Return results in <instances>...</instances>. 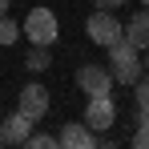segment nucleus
Here are the masks:
<instances>
[{
	"mask_svg": "<svg viewBox=\"0 0 149 149\" xmlns=\"http://www.w3.org/2000/svg\"><path fill=\"white\" fill-rule=\"evenodd\" d=\"M133 145L149 149V113H141V125H137V133H133Z\"/></svg>",
	"mask_w": 149,
	"mask_h": 149,
	"instance_id": "nucleus-14",
	"label": "nucleus"
},
{
	"mask_svg": "<svg viewBox=\"0 0 149 149\" xmlns=\"http://www.w3.org/2000/svg\"><path fill=\"white\" fill-rule=\"evenodd\" d=\"M32 125H36V121L16 109L12 117H4V125H0V145H24L28 133H32Z\"/></svg>",
	"mask_w": 149,
	"mask_h": 149,
	"instance_id": "nucleus-7",
	"label": "nucleus"
},
{
	"mask_svg": "<svg viewBox=\"0 0 149 149\" xmlns=\"http://www.w3.org/2000/svg\"><path fill=\"white\" fill-rule=\"evenodd\" d=\"M24 65L32 69V73H45V69L52 65V56H49V49H45V45H32V52L24 56Z\"/></svg>",
	"mask_w": 149,
	"mask_h": 149,
	"instance_id": "nucleus-10",
	"label": "nucleus"
},
{
	"mask_svg": "<svg viewBox=\"0 0 149 149\" xmlns=\"http://www.w3.org/2000/svg\"><path fill=\"white\" fill-rule=\"evenodd\" d=\"M49 105H52V97H49V89H45V85H24V89H20V97H16V109H20L24 117H32V121H45Z\"/></svg>",
	"mask_w": 149,
	"mask_h": 149,
	"instance_id": "nucleus-6",
	"label": "nucleus"
},
{
	"mask_svg": "<svg viewBox=\"0 0 149 149\" xmlns=\"http://www.w3.org/2000/svg\"><path fill=\"white\" fill-rule=\"evenodd\" d=\"M109 73H113L117 85H129V89L141 81V56H137V49H133L125 36L117 45H109Z\"/></svg>",
	"mask_w": 149,
	"mask_h": 149,
	"instance_id": "nucleus-1",
	"label": "nucleus"
},
{
	"mask_svg": "<svg viewBox=\"0 0 149 149\" xmlns=\"http://www.w3.org/2000/svg\"><path fill=\"white\" fill-rule=\"evenodd\" d=\"M28 149H56V137H49V133H28Z\"/></svg>",
	"mask_w": 149,
	"mask_h": 149,
	"instance_id": "nucleus-13",
	"label": "nucleus"
},
{
	"mask_svg": "<svg viewBox=\"0 0 149 149\" xmlns=\"http://www.w3.org/2000/svg\"><path fill=\"white\" fill-rule=\"evenodd\" d=\"M113 85H117V81H113V73H109L105 65H81V69H77V89H81L85 97H105Z\"/></svg>",
	"mask_w": 149,
	"mask_h": 149,
	"instance_id": "nucleus-4",
	"label": "nucleus"
},
{
	"mask_svg": "<svg viewBox=\"0 0 149 149\" xmlns=\"http://www.w3.org/2000/svg\"><path fill=\"white\" fill-rule=\"evenodd\" d=\"M56 145H65V149H93L97 145V133H93L85 121H69L61 133H56Z\"/></svg>",
	"mask_w": 149,
	"mask_h": 149,
	"instance_id": "nucleus-8",
	"label": "nucleus"
},
{
	"mask_svg": "<svg viewBox=\"0 0 149 149\" xmlns=\"http://www.w3.org/2000/svg\"><path fill=\"white\" fill-rule=\"evenodd\" d=\"M121 4H129V0H93V8H109V12L121 8Z\"/></svg>",
	"mask_w": 149,
	"mask_h": 149,
	"instance_id": "nucleus-15",
	"label": "nucleus"
},
{
	"mask_svg": "<svg viewBox=\"0 0 149 149\" xmlns=\"http://www.w3.org/2000/svg\"><path fill=\"white\" fill-rule=\"evenodd\" d=\"M133 101H137V113H149V77L133 85Z\"/></svg>",
	"mask_w": 149,
	"mask_h": 149,
	"instance_id": "nucleus-12",
	"label": "nucleus"
},
{
	"mask_svg": "<svg viewBox=\"0 0 149 149\" xmlns=\"http://www.w3.org/2000/svg\"><path fill=\"white\" fill-rule=\"evenodd\" d=\"M145 52H149V49H145ZM145 69H149V56H145Z\"/></svg>",
	"mask_w": 149,
	"mask_h": 149,
	"instance_id": "nucleus-17",
	"label": "nucleus"
},
{
	"mask_svg": "<svg viewBox=\"0 0 149 149\" xmlns=\"http://www.w3.org/2000/svg\"><path fill=\"white\" fill-rule=\"evenodd\" d=\"M16 36H20V20H12V16L4 12V16H0V45L8 49V45H12Z\"/></svg>",
	"mask_w": 149,
	"mask_h": 149,
	"instance_id": "nucleus-11",
	"label": "nucleus"
},
{
	"mask_svg": "<svg viewBox=\"0 0 149 149\" xmlns=\"http://www.w3.org/2000/svg\"><path fill=\"white\" fill-rule=\"evenodd\" d=\"M4 12H8V0H0V16H4Z\"/></svg>",
	"mask_w": 149,
	"mask_h": 149,
	"instance_id": "nucleus-16",
	"label": "nucleus"
},
{
	"mask_svg": "<svg viewBox=\"0 0 149 149\" xmlns=\"http://www.w3.org/2000/svg\"><path fill=\"white\" fill-rule=\"evenodd\" d=\"M20 32H24L32 45H56V36H61V24H56V12L45 8V4H36V8H28V16L20 20Z\"/></svg>",
	"mask_w": 149,
	"mask_h": 149,
	"instance_id": "nucleus-2",
	"label": "nucleus"
},
{
	"mask_svg": "<svg viewBox=\"0 0 149 149\" xmlns=\"http://www.w3.org/2000/svg\"><path fill=\"white\" fill-rule=\"evenodd\" d=\"M85 32H89V40L101 45V49H109V45H117L125 36V24L109 12V8H93V16L85 20Z\"/></svg>",
	"mask_w": 149,
	"mask_h": 149,
	"instance_id": "nucleus-3",
	"label": "nucleus"
},
{
	"mask_svg": "<svg viewBox=\"0 0 149 149\" xmlns=\"http://www.w3.org/2000/svg\"><path fill=\"white\" fill-rule=\"evenodd\" d=\"M125 40H129L137 52L149 49V8H141L133 20H125Z\"/></svg>",
	"mask_w": 149,
	"mask_h": 149,
	"instance_id": "nucleus-9",
	"label": "nucleus"
},
{
	"mask_svg": "<svg viewBox=\"0 0 149 149\" xmlns=\"http://www.w3.org/2000/svg\"><path fill=\"white\" fill-rule=\"evenodd\" d=\"M85 125H89L93 133H109V129L117 125V105H113L109 93H105V97H89V105H85Z\"/></svg>",
	"mask_w": 149,
	"mask_h": 149,
	"instance_id": "nucleus-5",
	"label": "nucleus"
},
{
	"mask_svg": "<svg viewBox=\"0 0 149 149\" xmlns=\"http://www.w3.org/2000/svg\"><path fill=\"white\" fill-rule=\"evenodd\" d=\"M141 4H145V8H149V0H141Z\"/></svg>",
	"mask_w": 149,
	"mask_h": 149,
	"instance_id": "nucleus-18",
	"label": "nucleus"
}]
</instances>
